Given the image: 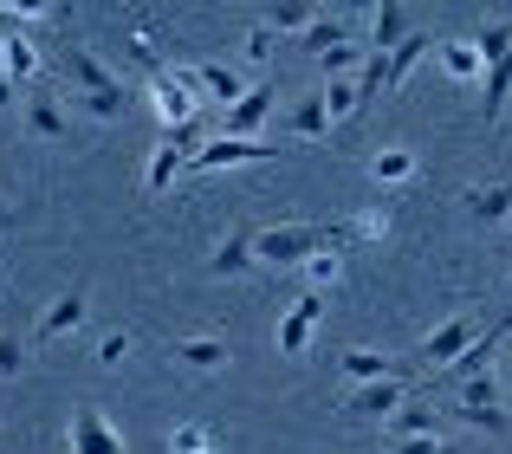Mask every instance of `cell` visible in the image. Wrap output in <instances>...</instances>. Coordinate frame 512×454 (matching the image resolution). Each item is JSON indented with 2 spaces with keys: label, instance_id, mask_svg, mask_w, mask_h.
Masks as SVG:
<instances>
[{
  "label": "cell",
  "instance_id": "obj_37",
  "mask_svg": "<svg viewBox=\"0 0 512 454\" xmlns=\"http://www.w3.org/2000/svg\"><path fill=\"white\" fill-rule=\"evenodd\" d=\"M7 227H13V215H0V234H7Z\"/></svg>",
  "mask_w": 512,
  "mask_h": 454
},
{
  "label": "cell",
  "instance_id": "obj_30",
  "mask_svg": "<svg viewBox=\"0 0 512 454\" xmlns=\"http://www.w3.org/2000/svg\"><path fill=\"white\" fill-rule=\"evenodd\" d=\"M124 357H130V338H124V331H111V338L98 344V364H104V370H117Z\"/></svg>",
  "mask_w": 512,
  "mask_h": 454
},
{
  "label": "cell",
  "instance_id": "obj_12",
  "mask_svg": "<svg viewBox=\"0 0 512 454\" xmlns=\"http://www.w3.org/2000/svg\"><path fill=\"white\" fill-rule=\"evenodd\" d=\"M467 344H474V312H461V318H448V325H441V331H435V338H428V344H422V357H428V364H435V370H441V364H448V357H461V351H467Z\"/></svg>",
  "mask_w": 512,
  "mask_h": 454
},
{
  "label": "cell",
  "instance_id": "obj_36",
  "mask_svg": "<svg viewBox=\"0 0 512 454\" xmlns=\"http://www.w3.org/2000/svg\"><path fill=\"white\" fill-rule=\"evenodd\" d=\"M344 13H376V0H344Z\"/></svg>",
  "mask_w": 512,
  "mask_h": 454
},
{
  "label": "cell",
  "instance_id": "obj_39",
  "mask_svg": "<svg viewBox=\"0 0 512 454\" xmlns=\"http://www.w3.org/2000/svg\"><path fill=\"white\" fill-rule=\"evenodd\" d=\"M195 454H214V448H195Z\"/></svg>",
  "mask_w": 512,
  "mask_h": 454
},
{
  "label": "cell",
  "instance_id": "obj_7",
  "mask_svg": "<svg viewBox=\"0 0 512 454\" xmlns=\"http://www.w3.org/2000/svg\"><path fill=\"white\" fill-rule=\"evenodd\" d=\"M318 318H325V292H305V299L292 305L286 318H279V351L299 357L305 344H312V325H318Z\"/></svg>",
  "mask_w": 512,
  "mask_h": 454
},
{
  "label": "cell",
  "instance_id": "obj_25",
  "mask_svg": "<svg viewBox=\"0 0 512 454\" xmlns=\"http://www.w3.org/2000/svg\"><path fill=\"white\" fill-rule=\"evenodd\" d=\"M441 65H448V78H480V72H487L480 46H448V52H441Z\"/></svg>",
  "mask_w": 512,
  "mask_h": 454
},
{
  "label": "cell",
  "instance_id": "obj_11",
  "mask_svg": "<svg viewBox=\"0 0 512 454\" xmlns=\"http://www.w3.org/2000/svg\"><path fill=\"white\" fill-rule=\"evenodd\" d=\"M409 396V370H396V377H376V383H363L357 396H350V409L357 416H389V409Z\"/></svg>",
  "mask_w": 512,
  "mask_h": 454
},
{
  "label": "cell",
  "instance_id": "obj_24",
  "mask_svg": "<svg viewBox=\"0 0 512 454\" xmlns=\"http://www.w3.org/2000/svg\"><path fill=\"white\" fill-rule=\"evenodd\" d=\"M370 176H376V182H409V176H415V156H409V150H383V156L370 163Z\"/></svg>",
  "mask_w": 512,
  "mask_h": 454
},
{
  "label": "cell",
  "instance_id": "obj_31",
  "mask_svg": "<svg viewBox=\"0 0 512 454\" xmlns=\"http://www.w3.org/2000/svg\"><path fill=\"white\" fill-rule=\"evenodd\" d=\"M273 33H279V26H253V33L240 39V46H247V59H253V65H260L266 52H273Z\"/></svg>",
  "mask_w": 512,
  "mask_h": 454
},
{
  "label": "cell",
  "instance_id": "obj_21",
  "mask_svg": "<svg viewBox=\"0 0 512 454\" xmlns=\"http://www.w3.org/2000/svg\"><path fill=\"white\" fill-rule=\"evenodd\" d=\"M7 78H13V85H26V78H39V52H33V39L7 33Z\"/></svg>",
  "mask_w": 512,
  "mask_h": 454
},
{
  "label": "cell",
  "instance_id": "obj_29",
  "mask_svg": "<svg viewBox=\"0 0 512 454\" xmlns=\"http://www.w3.org/2000/svg\"><path fill=\"white\" fill-rule=\"evenodd\" d=\"M396 454H454V442H435V435H396Z\"/></svg>",
  "mask_w": 512,
  "mask_h": 454
},
{
  "label": "cell",
  "instance_id": "obj_4",
  "mask_svg": "<svg viewBox=\"0 0 512 454\" xmlns=\"http://www.w3.org/2000/svg\"><path fill=\"white\" fill-rule=\"evenodd\" d=\"M266 156H286V143H260V137H221L208 150L188 156V176H214V169H234V163H266Z\"/></svg>",
  "mask_w": 512,
  "mask_h": 454
},
{
  "label": "cell",
  "instance_id": "obj_6",
  "mask_svg": "<svg viewBox=\"0 0 512 454\" xmlns=\"http://www.w3.org/2000/svg\"><path fill=\"white\" fill-rule=\"evenodd\" d=\"M85 312H91V292H85V286L59 292V299H52V312L33 325V344H39V351H46V344H59L65 331H78V325H85Z\"/></svg>",
  "mask_w": 512,
  "mask_h": 454
},
{
  "label": "cell",
  "instance_id": "obj_1",
  "mask_svg": "<svg viewBox=\"0 0 512 454\" xmlns=\"http://www.w3.org/2000/svg\"><path fill=\"white\" fill-rule=\"evenodd\" d=\"M480 59H487V91H480V117L487 124H500V111H506V91H512V26L506 20H493V26H480Z\"/></svg>",
  "mask_w": 512,
  "mask_h": 454
},
{
  "label": "cell",
  "instance_id": "obj_20",
  "mask_svg": "<svg viewBox=\"0 0 512 454\" xmlns=\"http://www.w3.org/2000/svg\"><path fill=\"white\" fill-rule=\"evenodd\" d=\"M370 46H376V52L402 46V0H376V26H370Z\"/></svg>",
  "mask_w": 512,
  "mask_h": 454
},
{
  "label": "cell",
  "instance_id": "obj_35",
  "mask_svg": "<svg viewBox=\"0 0 512 454\" xmlns=\"http://www.w3.org/2000/svg\"><path fill=\"white\" fill-rule=\"evenodd\" d=\"M13 91H20V85H13V78L0 72V111H7V104H13Z\"/></svg>",
  "mask_w": 512,
  "mask_h": 454
},
{
  "label": "cell",
  "instance_id": "obj_14",
  "mask_svg": "<svg viewBox=\"0 0 512 454\" xmlns=\"http://www.w3.org/2000/svg\"><path fill=\"white\" fill-rule=\"evenodd\" d=\"M253 260H260V253H253V234H227L221 253H208V273L214 279H234V273H247Z\"/></svg>",
  "mask_w": 512,
  "mask_h": 454
},
{
  "label": "cell",
  "instance_id": "obj_23",
  "mask_svg": "<svg viewBox=\"0 0 512 454\" xmlns=\"http://www.w3.org/2000/svg\"><path fill=\"white\" fill-rule=\"evenodd\" d=\"M338 273H344V253H331V247H318L312 260H305V279H312V292H325Z\"/></svg>",
  "mask_w": 512,
  "mask_h": 454
},
{
  "label": "cell",
  "instance_id": "obj_5",
  "mask_svg": "<svg viewBox=\"0 0 512 454\" xmlns=\"http://www.w3.org/2000/svg\"><path fill=\"white\" fill-rule=\"evenodd\" d=\"M506 331H512V312L500 318V325H487V331H480V338L467 344L461 357H448V364H441V383H448V390H454V383L480 377V370H487V357H493V351H500V344H506Z\"/></svg>",
  "mask_w": 512,
  "mask_h": 454
},
{
  "label": "cell",
  "instance_id": "obj_16",
  "mask_svg": "<svg viewBox=\"0 0 512 454\" xmlns=\"http://www.w3.org/2000/svg\"><path fill=\"white\" fill-rule=\"evenodd\" d=\"M312 20H318V0H266V26H279V33H305Z\"/></svg>",
  "mask_w": 512,
  "mask_h": 454
},
{
  "label": "cell",
  "instance_id": "obj_10",
  "mask_svg": "<svg viewBox=\"0 0 512 454\" xmlns=\"http://www.w3.org/2000/svg\"><path fill=\"white\" fill-rule=\"evenodd\" d=\"M273 91L279 85H247V98L227 104V137H253L266 124V111H273Z\"/></svg>",
  "mask_w": 512,
  "mask_h": 454
},
{
  "label": "cell",
  "instance_id": "obj_19",
  "mask_svg": "<svg viewBox=\"0 0 512 454\" xmlns=\"http://www.w3.org/2000/svg\"><path fill=\"white\" fill-rule=\"evenodd\" d=\"M467 215H474V221H506L512 215V189H500V182L474 189V195H467Z\"/></svg>",
  "mask_w": 512,
  "mask_h": 454
},
{
  "label": "cell",
  "instance_id": "obj_18",
  "mask_svg": "<svg viewBox=\"0 0 512 454\" xmlns=\"http://www.w3.org/2000/svg\"><path fill=\"white\" fill-rule=\"evenodd\" d=\"M396 357H376V351H344V377L350 383H376V377H396Z\"/></svg>",
  "mask_w": 512,
  "mask_h": 454
},
{
  "label": "cell",
  "instance_id": "obj_2",
  "mask_svg": "<svg viewBox=\"0 0 512 454\" xmlns=\"http://www.w3.org/2000/svg\"><path fill=\"white\" fill-rule=\"evenodd\" d=\"M331 240V227H312V221H286V227H266V234H253V253L273 266H305L318 247Z\"/></svg>",
  "mask_w": 512,
  "mask_h": 454
},
{
  "label": "cell",
  "instance_id": "obj_26",
  "mask_svg": "<svg viewBox=\"0 0 512 454\" xmlns=\"http://www.w3.org/2000/svg\"><path fill=\"white\" fill-rule=\"evenodd\" d=\"M338 20H312V26H305V33H299V52H331V46H338Z\"/></svg>",
  "mask_w": 512,
  "mask_h": 454
},
{
  "label": "cell",
  "instance_id": "obj_8",
  "mask_svg": "<svg viewBox=\"0 0 512 454\" xmlns=\"http://www.w3.org/2000/svg\"><path fill=\"white\" fill-rule=\"evenodd\" d=\"M182 78L195 91H208L214 104H234V98H247V78L240 72H227V65H214V59H201V65H182Z\"/></svg>",
  "mask_w": 512,
  "mask_h": 454
},
{
  "label": "cell",
  "instance_id": "obj_32",
  "mask_svg": "<svg viewBox=\"0 0 512 454\" xmlns=\"http://www.w3.org/2000/svg\"><path fill=\"white\" fill-rule=\"evenodd\" d=\"M0 7H13V13H20V20H46V13L59 7V0H0Z\"/></svg>",
  "mask_w": 512,
  "mask_h": 454
},
{
  "label": "cell",
  "instance_id": "obj_9",
  "mask_svg": "<svg viewBox=\"0 0 512 454\" xmlns=\"http://www.w3.org/2000/svg\"><path fill=\"white\" fill-rule=\"evenodd\" d=\"M72 454H124V442H117L111 416H98V409H78L72 416Z\"/></svg>",
  "mask_w": 512,
  "mask_h": 454
},
{
  "label": "cell",
  "instance_id": "obj_28",
  "mask_svg": "<svg viewBox=\"0 0 512 454\" xmlns=\"http://www.w3.org/2000/svg\"><path fill=\"white\" fill-rule=\"evenodd\" d=\"M195 448H208V429H201V422H182V429H169V454H195Z\"/></svg>",
  "mask_w": 512,
  "mask_h": 454
},
{
  "label": "cell",
  "instance_id": "obj_17",
  "mask_svg": "<svg viewBox=\"0 0 512 454\" xmlns=\"http://www.w3.org/2000/svg\"><path fill=\"white\" fill-rule=\"evenodd\" d=\"M383 234H389V208H370V215H350L331 227V240H350V247L357 240H383Z\"/></svg>",
  "mask_w": 512,
  "mask_h": 454
},
{
  "label": "cell",
  "instance_id": "obj_27",
  "mask_svg": "<svg viewBox=\"0 0 512 454\" xmlns=\"http://www.w3.org/2000/svg\"><path fill=\"white\" fill-rule=\"evenodd\" d=\"M435 409H422V403H415V409H402V416H396V435H435Z\"/></svg>",
  "mask_w": 512,
  "mask_h": 454
},
{
  "label": "cell",
  "instance_id": "obj_15",
  "mask_svg": "<svg viewBox=\"0 0 512 454\" xmlns=\"http://www.w3.org/2000/svg\"><path fill=\"white\" fill-rule=\"evenodd\" d=\"M227 357H234V351H227L221 338H182V344H175V364H182V370H227Z\"/></svg>",
  "mask_w": 512,
  "mask_h": 454
},
{
  "label": "cell",
  "instance_id": "obj_33",
  "mask_svg": "<svg viewBox=\"0 0 512 454\" xmlns=\"http://www.w3.org/2000/svg\"><path fill=\"white\" fill-rule=\"evenodd\" d=\"M20 364H26V351L13 338H0V377H20Z\"/></svg>",
  "mask_w": 512,
  "mask_h": 454
},
{
  "label": "cell",
  "instance_id": "obj_34",
  "mask_svg": "<svg viewBox=\"0 0 512 454\" xmlns=\"http://www.w3.org/2000/svg\"><path fill=\"white\" fill-rule=\"evenodd\" d=\"M325 104H331V117H344V111H357V91H350V85H331Z\"/></svg>",
  "mask_w": 512,
  "mask_h": 454
},
{
  "label": "cell",
  "instance_id": "obj_22",
  "mask_svg": "<svg viewBox=\"0 0 512 454\" xmlns=\"http://www.w3.org/2000/svg\"><path fill=\"white\" fill-rule=\"evenodd\" d=\"M325 130H331V104L325 98H305L299 117H292V137H325Z\"/></svg>",
  "mask_w": 512,
  "mask_h": 454
},
{
  "label": "cell",
  "instance_id": "obj_3",
  "mask_svg": "<svg viewBox=\"0 0 512 454\" xmlns=\"http://www.w3.org/2000/svg\"><path fill=\"white\" fill-rule=\"evenodd\" d=\"M72 72H78V85H85V104H91V117L117 124V117L130 111V91L111 78V65H104L98 52H72Z\"/></svg>",
  "mask_w": 512,
  "mask_h": 454
},
{
  "label": "cell",
  "instance_id": "obj_38",
  "mask_svg": "<svg viewBox=\"0 0 512 454\" xmlns=\"http://www.w3.org/2000/svg\"><path fill=\"white\" fill-rule=\"evenodd\" d=\"M506 299H512V279H506Z\"/></svg>",
  "mask_w": 512,
  "mask_h": 454
},
{
  "label": "cell",
  "instance_id": "obj_13",
  "mask_svg": "<svg viewBox=\"0 0 512 454\" xmlns=\"http://www.w3.org/2000/svg\"><path fill=\"white\" fill-rule=\"evenodd\" d=\"M26 124H33V137H46V143H72V124H65V111H59V98H52V91H33Z\"/></svg>",
  "mask_w": 512,
  "mask_h": 454
}]
</instances>
